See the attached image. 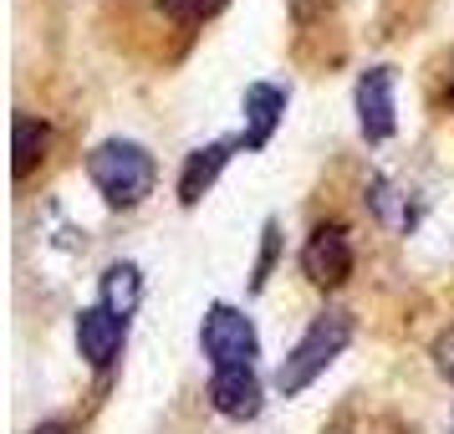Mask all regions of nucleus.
<instances>
[{
	"instance_id": "obj_2",
	"label": "nucleus",
	"mask_w": 454,
	"mask_h": 434,
	"mask_svg": "<svg viewBox=\"0 0 454 434\" xmlns=\"http://www.w3.org/2000/svg\"><path fill=\"white\" fill-rule=\"evenodd\" d=\"M348 337H352V317L348 312H322V317L307 327V337L281 358V368H276V389L286 393V398L291 393H301L317 373H327V363L348 348Z\"/></svg>"
},
{
	"instance_id": "obj_6",
	"label": "nucleus",
	"mask_w": 454,
	"mask_h": 434,
	"mask_svg": "<svg viewBox=\"0 0 454 434\" xmlns=\"http://www.w3.org/2000/svg\"><path fill=\"white\" fill-rule=\"evenodd\" d=\"M123 337H128V317H118V312H107V307L77 312V352L92 368H107L118 358V348H123Z\"/></svg>"
},
{
	"instance_id": "obj_12",
	"label": "nucleus",
	"mask_w": 454,
	"mask_h": 434,
	"mask_svg": "<svg viewBox=\"0 0 454 434\" xmlns=\"http://www.w3.org/2000/svg\"><path fill=\"white\" fill-rule=\"evenodd\" d=\"M225 5L230 0H159V11L179 26H200V21H209V16H220Z\"/></svg>"
},
{
	"instance_id": "obj_7",
	"label": "nucleus",
	"mask_w": 454,
	"mask_h": 434,
	"mask_svg": "<svg viewBox=\"0 0 454 434\" xmlns=\"http://www.w3.org/2000/svg\"><path fill=\"white\" fill-rule=\"evenodd\" d=\"M209 404L225 419H255L261 414V378H255V368H220L209 378Z\"/></svg>"
},
{
	"instance_id": "obj_16",
	"label": "nucleus",
	"mask_w": 454,
	"mask_h": 434,
	"mask_svg": "<svg viewBox=\"0 0 454 434\" xmlns=\"http://www.w3.org/2000/svg\"><path fill=\"white\" fill-rule=\"evenodd\" d=\"M450 103H454V77H450Z\"/></svg>"
},
{
	"instance_id": "obj_14",
	"label": "nucleus",
	"mask_w": 454,
	"mask_h": 434,
	"mask_svg": "<svg viewBox=\"0 0 454 434\" xmlns=\"http://www.w3.org/2000/svg\"><path fill=\"white\" fill-rule=\"evenodd\" d=\"M270 266H276V225H266V250H261V266H255V281H250V287H255V291L266 287Z\"/></svg>"
},
{
	"instance_id": "obj_15",
	"label": "nucleus",
	"mask_w": 454,
	"mask_h": 434,
	"mask_svg": "<svg viewBox=\"0 0 454 434\" xmlns=\"http://www.w3.org/2000/svg\"><path fill=\"white\" fill-rule=\"evenodd\" d=\"M31 434H72L67 424H42V430H31Z\"/></svg>"
},
{
	"instance_id": "obj_13",
	"label": "nucleus",
	"mask_w": 454,
	"mask_h": 434,
	"mask_svg": "<svg viewBox=\"0 0 454 434\" xmlns=\"http://www.w3.org/2000/svg\"><path fill=\"white\" fill-rule=\"evenodd\" d=\"M434 368L454 383V327H444L439 337H434Z\"/></svg>"
},
{
	"instance_id": "obj_10",
	"label": "nucleus",
	"mask_w": 454,
	"mask_h": 434,
	"mask_svg": "<svg viewBox=\"0 0 454 434\" xmlns=\"http://www.w3.org/2000/svg\"><path fill=\"white\" fill-rule=\"evenodd\" d=\"M138 296H144V276H138V266H133V261H118V266L103 271V307L107 312L133 317Z\"/></svg>"
},
{
	"instance_id": "obj_5",
	"label": "nucleus",
	"mask_w": 454,
	"mask_h": 434,
	"mask_svg": "<svg viewBox=\"0 0 454 434\" xmlns=\"http://www.w3.org/2000/svg\"><path fill=\"white\" fill-rule=\"evenodd\" d=\"M357 128L368 144H383L398 128V113H393V67H368L357 77Z\"/></svg>"
},
{
	"instance_id": "obj_4",
	"label": "nucleus",
	"mask_w": 454,
	"mask_h": 434,
	"mask_svg": "<svg viewBox=\"0 0 454 434\" xmlns=\"http://www.w3.org/2000/svg\"><path fill=\"white\" fill-rule=\"evenodd\" d=\"M301 271H307L317 287H342L352 276V241L337 220H332V225H317L307 235V246H301Z\"/></svg>"
},
{
	"instance_id": "obj_1",
	"label": "nucleus",
	"mask_w": 454,
	"mask_h": 434,
	"mask_svg": "<svg viewBox=\"0 0 454 434\" xmlns=\"http://www.w3.org/2000/svg\"><path fill=\"white\" fill-rule=\"evenodd\" d=\"M87 174H92V185L103 189L107 205H118V209H133L138 200H148L153 194V179H159L153 154L144 144H133V138H107V144H98L92 159H87Z\"/></svg>"
},
{
	"instance_id": "obj_3",
	"label": "nucleus",
	"mask_w": 454,
	"mask_h": 434,
	"mask_svg": "<svg viewBox=\"0 0 454 434\" xmlns=\"http://www.w3.org/2000/svg\"><path fill=\"white\" fill-rule=\"evenodd\" d=\"M200 343H205L215 373L220 368H255V358H261V332H255V322H250L246 312L225 307V302L205 312Z\"/></svg>"
},
{
	"instance_id": "obj_8",
	"label": "nucleus",
	"mask_w": 454,
	"mask_h": 434,
	"mask_svg": "<svg viewBox=\"0 0 454 434\" xmlns=\"http://www.w3.org/2000/svg\"><path fill=\"white\" fill-rule=\"evenodd\" d=\"M286 113V92L276 83H250L246 87V148H266L276 123Z\"/></svg>"
},
{
	"instance_id": "obj_11",
	"label": "nucleus",
	"mask_w": 454,
	"mask_h": 434,
	"mask_svg": "<svg viewBox=\"0 0 454 434\" xmlns=\"http://www.w3.org/2000/svg\"><path fill=\"white\" fill-rule=\"evenodd\" d=\"M46 148H51V128L42 118H16V179H26L36 164H46Z\"/></svg>"
},
{
	"instance_id": "obj_9",
	"label": "nucleus",
	"mask_w": 454,
	"mask_h": 434,
	"mask_svg": "<svg viewBox=\"0 0 454 434\" xmlns=\"http://www.w3.org/2000/svg\"><path fill=\"white\" fill-rule=\"evenodd\" d=\"M230 148L235 144H209V148H194L184 159V174H179V200L184 205H200L205 200V189L220 179V169L230 164Z\"/></svg>"
}]
</instances>
